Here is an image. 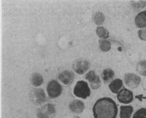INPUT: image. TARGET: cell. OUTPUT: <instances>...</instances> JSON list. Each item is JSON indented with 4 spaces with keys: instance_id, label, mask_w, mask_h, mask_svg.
Returning a JSON list of instances; mask_svg holds the SVG:
<instances>
[{
    "instance_id": "1",
    "label": "cell",
    "mask_w": 146,
    "mask_h": 118,
    "mask_svg": "<svg viewBox=\"0 0 146 118\" xmlns=\"http://www.w3.org/2000/svg\"><path fill=\"white\" fill-rule=\"evenodd\" d=\"M92 111L94 118H117L118 108L113 99L104 97L96 101Z\"/></svg>"
},
{
    "instance_id": "2",
    "label": "cell",
    "mask_w": 146,
    "mask_h": 118,
    "mask_svg": "<svg viewBox=\"0 0 146 118\" xmlns=\"http://www.w3.org/2000/svg\"><path fill=\"white\" fill-rule=\"evenodd\" d=\"M73 93L78 98L87 99L90 96V89L88 83L83 80L78 81L73 90Z\"/></svg>"
},
{
    "instance_id": "3",
    "label": "cell",
    "mask_w": 146,
    "mask_h": 118,
    "mask_svg": "<svg viewBox=\"0 0 146 118\" xmlns=\"http://www.w3.org/2000/svg\"><path fill=\"white\" fill-rule=\"evenodd\" d=\"M56 112L54 105L48 103L37 109L36 116L38 118H54L56 116Z\"/></svg>"
},
{
    "instance_id": "4",
    "label": "cell",
    "mask_w": 146,
    "mask_h": 118,
    "mask_svg": "<svg viewBox=\"0 0 146 118\" xmlns=\"http://www.w3.org/2000/svg\"><path fill=\"white\" fill-rule=\"evenodd\" d=\"M30 101L35 105H40L46 101V96L42 89H32L29 94Z\"/></svg>"
},
{
    "instance_id": "5",
    "label": "cell",
    "mask_w": 146,
    "mask_h": 118,
    "mask_svg": "<svg viewBox=\"0 0 146 118\" xmlns=\"http://www.w3.org/2000/svg\"><path fill=\"white\" fill-rule=\"evenodd\" d=\"M47 92L49 98L51 99L56 98L62 94V87L56 80H51L47 85Z\"/></svg>"
},
{
    "instance_id": "6",
    "label": "cell",
    "mask_w": 146,
    "mask_h": 118,
    "mask_svg": "<svg viewBox=\"0 0 146 118\" xmlns=\"http://www.w3.org/2000/svg\"><path fill=\"white\" fill-rule=\"evenodd\" d=\"M90 63L87 60L80 59L76 60L72 64V69L78 75H83L90 69Z\"/></svg>"
},
{
    "instance_id": "7",
    "label": "cell",
    "mask_w": 146,
    "mask_h": 118,
    "mask_svg": "<svg viewBox=\"0 0 146 118\" xmlns=\"http://www.w3.org/2000/svg\"><path fill=\"white\" fill-rule=\"evenodd\" d=\"M124 82L130 89H135L141 82V78L134 73H127L124 75Z\"/></svg>"
},
{
    "instance_id": "8",
    "label": "cell",
    "mask_w": 146,
    "mask_h": 118,
    "mask_svg": "<svg viewBox=\"0 0 146 118\" xmlns=\"http://www.w3.org/2000/svg\"><path fill=\"white\" fill-rule=\"evenodd\" d=\"M117 98L120 103L129 104L133 100V94L129 89L124 88L117 93Z\"/></svg>"
},
{
    "instance_id": "9",
    "label": "cell",
    "mask_w": 146,
    "mask_h": 118,
    "mask_svg": "<svg viewBox=\"0 0 146 118\" xmlns=\"http://www.w3.org/2000/svg\"><path fill=\"white\" fill-rule=\"evenodd\" d=\"M85 78L90 83V87L92 89H98L101 86V82L99 76L96 74L94 71H90L85 75Z\"/></svg>"
},
{
    "instance_id": "10",
    "label": "cell",
    "mask_w": 146,
    "mask_h": 118,
    "mask_svg": "<svg viewBox=\"0 0 146 118\" xmlns=\"http://www.w3.org/2000/svg\"><path fill=\"white\" fill-rule=\"evenodd\" d=\"M58 79L61 82L66 85H70L74 82L75 79V75L72 71L66 70L62 72L58 75Z\"/></svg>"
},
{
    "instance_id": "11",
    "label": "cell",
    "mask_w": 146,
    "mask_h": 118,
    "mask_svg": "<svg viewBox=\"0 0 146 118\" xmlns=\"http://www.w3.org/2000/svg\"><path fill=\"white\" fill-rule=\"evenodd\" d=\"M69 109L75 114H81L85 109V104L82 101L74 99L69 103Z\"/></svg>"
},
{
    "instance_id": "12",
    "label": "cell",
    "mask_w": 146,
    "mask_h": 118,
    "mask_svg": "<svg viewBox=\"0 0 146 118\" xmlns=\"http://www.w3.org/2000/svg\"><path fill=\"white\" fill-rule=\"evenodd\" d=\"M135 23L138 28H146V10L137 14L135 18Z\"/></svg>"
},
{
    "instance_id": "13",
    "label": "cell",
    "mask_w": 146,
    "mask_h": 118,
    "mask_svg": "<svg viewBox=\"0 0 146 118\" xmlns=\"http://www.w3.org/2000/svg\"><path fill=\"white\" fill-rule=\"evenodd\" d=\"M123 85V82L121 79L117 78L113 81H111L109 84V89L112 93L114 94H117L121 91V89Z\"/></svg>"
},
{
    "instance_id": "14",
    "label": "cell",
    "mask_w": 146,
    "mask_h": 118,
    "mask_svg": "<svg viewBox=\"0 0 146 118\" xmlns=\"http://www.w3.org/2000/svg\"><path fill=\"white\" fill-rule=\"evenodd\" d=\"M114 76L115 73L113 71L110 69V68H108V69H105L103 70L102 75H101V77H102L104 83H108L109 82L113 81Z\"/></svg>"
},
{
    "instance_id": "15",
    "label": "cell",
    "mask_w": 146,
    "mask_h": 118,
    "mask_svg": "<svg viewBox=\"0 0 146 118\" xmlns=\"http://www.w3.org/2000/svg\"><path fill=\"white\" fill-rule=\"evenodd\" d=\"M133 108L131 105L121 106L120 118H131Z\"/></svg>"
},
{
    "instance_id": "16",
    "label": "cell",
    "mask_w": 146,
    "mask_h": 118,
    "mask_svg": "<svg viewBox=\"0 0 146 118\" xmlns=\"http://www.w3.org/2000/svg\"><path fill=\"white\" fill-rule=\"evenodd\" d=\"M30 82L35 87H38L42 84L44 82L43 77L37 73H33L30 78Z\"/></svg>"
},
{
    "instance_id": "17",
    "label": "cell",
    "mask_w": 146,
    "mask_h": 118,
    "mask_svg": "<svg viewBox=\"0 0 146 118\" xmlns=\"http://www.w3.org/2000/svg\"><path fill=\"white\" fill-rule=\"evenodd\" d=\"M93 21L94 22L96 25L98 26L102 25L105 20V16L102 12H97L95 14H94L92 16Z\"/></svg>"
},
{
    "instance_id": "18",
    "label": "cell",
    "mask_w": 146,
    "mask_h": 118,
    "mask_svg": "<svg viewBox=\"0 0 146 118\" xmlns=\"http://www.w3.org/2000/svg\"><path fill=\"white\" fill-rule=\"evenodd\" d=\"M136 70L138 73L146 77V60H140L137 64Z\"/></svg>"
},
{
    "instance_id": "19",
    "label": "cell",
    "mask_w": 146,
    "mask_h": 118,
    "mask_svg": "<svg viewBox=\"0 0 146 118\" xmlns=\"http://www.w3.org/2000/svg\"><path fill=\"white\" fill-rule=\"evenodd\" d=\"M100 48L103 52H107L111 49V43L106 39H100L99 41Z\"/></svg>"
},
{
    "instance_id": "20",
    "label": "cell",
    "mask_w": 146,
    "mask_h": 118,
    "mask_svg": "<svg viewBox=\"0 0 146 118\" xmlns=\"http://www.w3.org/2000/svg\"><path fill=\"white\" fill-rule=\"evenodd\" d=\"M96 34L100 38L106 39L109 37V31L103 27H98L96 29Z\"/></svg>"
},
{
    "instance_id": "21",
    "label": "cell",
    "mask_w": 146,
    "mask_h": 118,
    "mask_svg": "<svg viewBox=\"0 0 146 118\" xmlns=\"http://www.w3.org/2000/svg\"><path fill=\"white\" fill-rule=\"evenodd\" d=\"M132 6L136 11H139V10L144 9L146 5V1H131Z\"/></svg>"
},
{
    "instance_id": "22",
    "label": "cell",
    "mask_w": 146,
    "mask_h": 118,
    "mask_svg": "<svg viewBox=\"0 0 146 118\" xmlns=\"http://www.w3.org/2000/svg\"><path fill=\"white\" fill-rule=\"evenodd\" d=\"M133 118H146V109L141 108L134 114Z\"/></svg>"
},
{
    "instance_id": "23",
    "label": "cell",
    "mask_w": 146,
    "mask_h": 118,
    "mask_svg": "<svg viewBox=\"0 0 146 118\" xmlns=\"http://www.w3.org/2000/svg\"><path fill=\"white\" fill-rule=\"evenodd\" d=\"M139 34V37L142 41H146V28H143V29L140 30L138 32Z\"/></svg>"
},
{
    "instance_id": "24",
    "label": "cell",
    "mask_w": 146,
    "mask_h": 118,
    "mask_svg": "<svg viewBox=\"0 0 146 118\" xmlns=\"http://www.w3.org/2000/svg\"><path fill=\"white\" fill-rule=\"evenodd\" d=\"M74 118H80V117H78V116H75V117H74Z\"/></svg>"
}]
</instances>
